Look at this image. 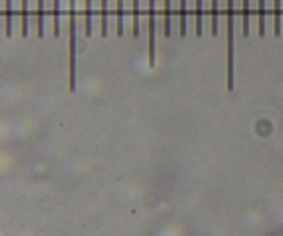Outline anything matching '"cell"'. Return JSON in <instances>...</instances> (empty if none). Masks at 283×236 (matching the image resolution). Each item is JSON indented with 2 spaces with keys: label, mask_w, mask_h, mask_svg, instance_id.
Segmentation results:
<instances>
[{
  "label": "cell",
  "mask_w": 283,
  "mask_h": 236,
  "mask_svg": "<svg viewBox=\"0 0 283 236\" xmlns=\"http://www.w3.org/2000/svg\"><path fill=\"white\" fill-rule=\"evenodd\" d=\"M227 87L233 90V0H227Z\"/></svg>",
  "instance_id": "1"
},
{
  "label": "cell",
  "mask_w": 283,
  "mask_h": 236,
  "mask_svg": "<svg viewBox=\"0 0 283 236\" xmlns=\"http://www.w3.org/2000/svg\"><path fill=\"white\" fill-rule=\"evenodd\" d=\"M76 89V17L69 11V90Z\"/></svg>",
  "instance_id": "2"
},
{
  "label": "cell",
  "mask_w": 283,
  "mask_h": 236,
  "mask_svg": "<svg viewBox=\"0 0 283 236\" xmlns=\"http://www.w3.org/2000/svg\"><path fill=\"white\" fill-rule=\"evenodd\" d=\"M155 0H149V66L155 65L156 39H155Z\"/></svg>",
  "instance_id": "3"
},
{
  "label": "cell",
  "mask_w": 283,
  "mask_h": 236,
  "mask_svg": "<svg viewBox=\"0 0 283 236\" xmlns=\"http://www.w3.org/2000/svg\"><path fill=\"white\" fill-rule=\"evenodd\" d=\"M21 35L28 36V0H21Z\"/></svg>",
  "instance_id": "4"
},
{
  "label": "cell",
  "mask_w": 283,
  "mask_h": 236,
  "mask_svg": "<svg viewBox=\"0 0 283 236\" xmlns=\"http://www.w3.org/2000/svg\"><path fill=\"white\" fill-rule=\"evenodd\" d=\"M140 35V0H133V36Z\"/></svg>",
  "instance_id": "5"
},
{
  "label": "cell",
  "mask_w": 283,
  "mask_h": 236,
  "mask_svg": "<svg viewBox=\"0 0 283 236\" xmlns=\"http://www.w3.org/2000/svg\"><path fill=\"white\" fill-rule=\"evenodd\" d=\"M172 35V0H165V36Z\"/></svg>",
  "instance_id": "6"
},
{
  "label": "cell",
  "mask_w": 283,
  "mask_h": 236,
  "mask_svg": "<svg viewBox=\"0 0 283 236\" xmlns=\"http://www.w3.org/2000/svg\"><path fill=\"white\" fill-rule=\"evenodd\" d=\"M280 0H273V33L280 36Z\"/></svg>",
  "instance_id": "7"
},
{
  "label": "cell",
  "mask_w": 283,
  "mask_h": 236,
  "mask_svg": "<svg viewBox=\"0 0 283 236\" xmlns=\"http://www.w3.org/2000/svg\"><path fill=\"white\" fill-rule=\"evenodd\" d=\"M180 35H187V0H180Z\"/></svg>",
  "instance_id": "8"
},
{
  "label": "cell",
  "mask_w": 283,
  "mask_h": 236,
  "mask_svg": "<svg viewBox=\"0 0 283 236\" xmlns=\"http://www.w3.org/2000/svg\"><path fill=\"white\" fill-rule=\"evenodd\" d=\"M258 35H265V0H258Z\"/></svg>",
  "instance_id": "9"
},
{
  "label": "cell",
  "mask_w": 283,
  "mask_h": 236,
  "mask_svg": "<svg viewBox=\"0 0 283 236\" xmlns=\"http://www.w3.org/2000/svg\"><path fill=\"white\" fill-rule=\"evenodd\" d=\"M91 17H93V11H91V0H85V33L87 37L91 36Z\"/></svg>",
  "instance_id": "10"
},
{
  "label": "cell",
  "mask_w": 283,
  "mask_h": 236,
  "mask_svg": "<svg viewBox=\"0 0 283 236\" xmlns=\"http://www.w3.org/2000/svg\"><path fill=\"white\" fill-rule=\"evenodd\" d=\"M45 2L43 0H37V36L43 37L45 35Z\"/></svg>",
  "instance_id": "11"
},
{
  "label": "cell",
  "mask_w": 283,
  "mask_h": 236,
  "mask_svg": "<svg viewBox=\"0 0 283 236\" xmlns=\"http://www.w3.org/2000/svg\"><path fill=\"white\" fill-rule=\"evenodd\" d=\"M53 29L54 36H60V0H53Z\"/></svg>",
  "instance_id": "12"
},
{
  "label": "cell",
  "mask_w": 283,
  "mask_h": 236,
  "mask_svg": "<svg viewBox=\"0 0 283 236\" xmlns=\"http://www.w3.org/2000/svg\"><path fill=\"white\" fill-rule=\"evenodd\" d=\"M218 35V0H212V36Z\"/></svg>",
  "instance_id": "13"
},
{
  "label": "cell",
  "mask_w": 283,
  "mask_h": 236,
  "mask_svg": "<svg viewBox=\"0 0 283 236\" xmlns=\"http://www.w3.org/2000/svg\"><path fill=\"white\" fill-rule=\"evenodd\" d=\"M13 30V10H11V0H6V35L11 37Z\"/></svg>",
  "instance_id": "14"
},
{
  "label": "cell",
  "mask_w": 283,
  "mask_h": 236,
  "mask_svg": "<svg viewBox=\"0 0 283 236\" xmlns=\"http://www.w3.org/2000/svg\"><path fill=\"white\" fill-rule=\"evenodd\" d=\"M108 0H101V36L105 37L108 33V9H106Z\"/></svg>",
  "instance_id": "15"
},
{
  "label": "cell",
  "mask_w": 283,
  "mask_h": 236,
  "mask_svg": "<svg viewBox=\"0 0 283 236\" xmlns=\"http://www.w3.org/2000/svg\"><path fill=\"white\" fill-rule=\"evenodd\" d=\"M202 0H196V36L200 37L202 36V20H203V11H202Z\"/></svg>",
  "instance_id": "16"
},
{
  "label": "cell",
  "mask_w": 283,
  "mask_h": 236,
  "mask_svg": "<svg viewBox=\"0 0 283 236\" xmlns=\"http://www.w3.org/2000/svg\"><path fill=\"white\" fill-rule=\"evenodd\" d=\"M243 3V14H242V20H243V36L248 37L249 36V0H242Z\"/></svg>",
  "instance_id": "17"
},
{
  "label": "cell",
  "mask_w": 283,
  "mask_h": 236,
  "mask_svg": "<svg viewBox=\"0 0 283 236\" xmlns=\"http://www.w3.org/2000/svg\"><path fill=\"white\" fill-rule=\"evenodd\" d=\"M117 36H123V0H117Z\"/></svg>",
  "instance_id": "18"
},
{
  "label": "cell",
  "mask_w": 283,
  "mask_h": 236,
  "mask_svg": "<svg viewBox=\"0 0 283 236\" xmlns=\"http://www.w3.org/2000/svg\"><path fill=\"white\" fill-rule=\"evenodd\" d=\"M69 7L71 10H75V0H69Z\"/></svg>",
  "instance_id": "19"
}]
</instances>
